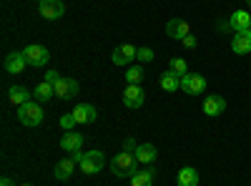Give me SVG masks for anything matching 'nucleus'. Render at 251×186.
Listing matches in <instances>:
<instances>
[{
  "instance_id": "bb28decb",
  "label": "nucleus",
  "mask_w": 251,
  "mask_h": 186,
  "mask_svg": "<svg viewBox=\"0 0 251 186\" xmlns=\"http://www.w3.org/2000/svg\"><path fill=\"white\" fill-rule=\"evenodd\" d=\"M78 126V123H75V118H73V113H66V116H63L60 118V129L63 131H73Z\"/></svg>"
},
{
  "instance_id": "c85d7f7f",
  "label": "nucleus",
  "mask_w": 251,
  "mask_h": 186,
  "mask_svg": "<svg viewBox=\"0 0 251 186\" xmlns=\"http://www.w3.org/2000/svg\"><path fill=\"white\" fill-rule=\"evenodd\" d=\"M181 43H183V48H196V35H186Z\"/></svg>"
},
{
  "instance_id": "72a5a7b5",
  "label": "nucleus",
  "mask_w": 251,
  "mask_h": 186,
  "mask_svg": "<svg viewBox=\"0 0 251 186\" xmlns=\"http://www.w3.org/2000/svg\"><path fill=\"white\" fill-rule=\"evenodd\" d=\"M20 186H33V184H20Z\"/></svg>"
},
{
  "instance_id": "393cba45",
  "label": "nucleus",
  "mask_w": 251,
  "mask_h": 186,
  "mask_svg": "<svg viewBox=\"0 0 251 186\" xmlns=\"http://www.w3.org/2000/svg\"><path fill=\"white\" fill-rule=\"evenodd\" d=\"M169 71L176 73L178 78H183V76L188 73V63H186L183 58H171V60H169Z\"/></svg>"
},
{
  "instance_id": "c9c22d12",
  "label": "nucleus",
  "mask_w": 251,
  "mask_h": 186,
  "mask_svg": "<svg viewBox=\"0 0 251 186\" xmlns=\"http://www.w3.org/2000/svg\"><path fill=\"white\" fill-rule=\"evenodd\" d=\"M38 3H43V0H38Z\"/></svg>"
},
{
  "instance_id": "4468645a",
  "label": "nucleus",
  "mask_w": 251,
  "mask_h": 186,
  "mask_svg": "<svg viewBox=\"0 0 251 186\" xmlns=\"http://www.w3.org/2000/svg\"><path fill=\"white\" fill-rule=\"evenodd\" d=\"M143 88L141 86H128V88H126L123 91V103H126V106H128V108H141L143 106Z\"/></svg>"
},
{
  "instance_id": "4be33fe9",
  "label": "nucleus",
  "mask_w": 251,
  "mask_h": 186,
  "mask_svg": "<svg viewBox=\"0 0 251 186\" xmlns=\"http://www.w3.org/2000/svg\"><path fill=\"white\" fill-rule=\"evenodd\" d=\"M53 96H55V86L48 83V80H43V83H38V86H35V101H38V103L50 101Z\"/></svg>"
},
{
  "instance_id": "39448f33",
  "label": "nucleus",
  "mask_w": 251,
  "mask_h": 186,
  "mask_svg": "<svg viewBox=\"0 0 251 186\" xmlns=\"http://www.w3.org/2000/svg\"><path fill=\"white\" fill-rule=\"evenodd\" d=\"M181 91L188 93V96H199L206 91V78L199 76V73H186L181 78Z\"/></svg>"
},
{
  "instance_id": "cd10ccee",
  "label": "nucleus",
  "mask_w": 251,
  "mask_h": 186,
  "mask_svg": "<svg viewBox=\"0 0 251 186\" xmlns=\"http://www.w3.org/2000/svg\"><path fill=\"white\" fill-rule=\"evenodd\" d=\"M60 78H63V76H60L58 71H48L43 80H48V83H53V86H55V83H58V80H60Z\"/></svg>"
},
{
  "instance_id": "c756f323",
  "label": "nucleus",
  "mask_w": 251,
  "mask_h": 186,
  "mask_svg": "<svg viewBox=\"0 0 251 186\" xmlns=\"http://www.w3.org/2000/svg\"><path fill=\"white\" fill-rule=\"evenodd\" d=\"M136 149H138V146H136L133 138H126V141H123V151H136Z\"/></svg>"
},
{
  "instance_id": "1a4fd4ad",
  "label": "nucleus",
  "mask_w": 251,
  "mask_h": 186,
  "mask_svg": "<svg viewBox=\"0 0 251 186\" xmlns=\"http://www.w3.org/2000/svg\"><path fill=\"white\" fill-rule=\"evenodd\" d=\"M224 111H226V98H224V96H219V93L206 96V101H203V113H206V116L216 118V116H221Z\"/></svg>"
},
{
  "instance_id": "a878e982",
  "label": "nucleus",
  "mask_w": 251,
  "mask_h": 186,
  "mask_svg": "<svg viewBox=\"0 0 251 186\" xmlns=\"http://www.w3.org/2000/svg\"><path fill=\"white\" fill-rule=\"evenodd\" d=\"M136 60H141V63H149V60H153V51H151L149 46L138 48V53H136Z\"/></svg>"
},
{
  "instance_id": "6e6552de",
  "label": "nucleus",
  "mask_w": 251,
  "mask_h": 186,
  "mask_svg": "<svg viewBox=\"0 0 251 186\" xmlns=\"http://www.w3.org/2000/svg\"><path fill=\"white\" fill-rule=\"evenodd\" d=\"M136 53H138V48L123 43V46H118V48L113 51L111 60H113V66H128V63H133V60H136Z\"/></svg>"
},
{
  "instance_id": "f3484780",
  "label": "nucleus",
  "mask_w": 251,
  "mask_h": 186,
  "mask_svg": "<svg viewBox=\"0 0 251 186\" xmlns=\"http://www.w3.org/2000/svg\"><path fill=\"white\" fill-rule=\"evenodd\" d=\"M75 171V161L68 156V159H60L58 163H55V179L58 181H66V179H71V174Z\"/></svg>"
},
{
  "instance_id": "2eb2a0df",
  "label": "nucleus",
  "mask_w": 251,
  "mask_h": 186,
  "mask_svg": "<svg viewBox=\"0 0 251 186\" xmlns=\"http://www.w3.org/2000/svg\"><path fill=\"white\" fill-rule=\"evenodd\" d=\"M80 146H83V133H75V131L63 133V138H60V149L63 151L73 154V151H80Z\"/></svg>"
},
{
  "instance_id": "0eeeda50",
  "label": "nucleus",
  "mask_w": 251,
  "mask_h": 186,
  "mask_svg": "<svg viewBox=\"0 0 251 186\" xmlns=\"http://www.w3.org/2000/svg\"><path fill=\"white\" fill-rule=\"evenodd\" d=\"M166 35L174 38V40H183L186 35H191V26H188L183 18H174L166 23Z\"/></svg>"
},
{
  "instance_id": "9d476101",
  "label": "nucleus",
  "mask_w": 251,
  "mask_h": 186,
  "mask_svg": "<svg viewBox=\"0 0 251 186\" xmlns=\"http://www.w3.org/2000/svg\"><path fill=\"white\" fill-rule=\"evenodd\" d=\"M75 93H78V80L75 78H60L55 83V96L60 101H71Z\"/></svg>"
},
{
  "instance_id": "a211bd4d",
  "label": "nucleus",
  "mask_w": 251,
  "mask_h": 186,
  "mask_svg": "<svg viewBox=\"0 0 251 186\" xmlns=\"http://www.w3.org/2000/svg\"><path fill=\"white\" fill-rule=\"evenodd\" d=\"M133 154H136L138 163H153L158 151H156V146H153V143H141V146H138Z\"/></svg>"
},
{
  "instance_id": "9b49d317",
  "label": "nucleus",
  "mask_w": 251,
  "mask_h": 186,
  "mask_svg": "<svg viewBox=\"0 0 251 186\" xmlns=\"http://www.w3.org/2000/svg\"><path fill=\"white\" fill-rule=\"evenodd\" d=\"M25 66H28V60H25L23 51H20V53H8L5 60H3V68H5L8 73H13V76H15V73H23Z\"/></svg>"
},
{
  "instance_id": "f8f14e48",
  "label": "nucleus",
  "mask_w": 251,
  "mask_h": 186,
  "mask_svg": "<svg viewBox=\"0 0 251 186\" xmlns=\"http://www.w3.org/2000/svg\"><path fill=\"white\" fill-rule=\"evenodd\" d=\"M231 51H234L236 55H246V53H251V33H249V30H244V33H234V38H231Z\"/></svg>"
},
{
  "instance_id": "5701e85b",
  "label": "nucleus",
  "mask_w": 251,
  "mask_h": 186,
  "mask_svg": "<svg viewBox=\"0 0 251 186\" xmlns=\"http://www.w3.org/2000/svg\"><path fill=\"white\" fill-rule=\"evenodd\" d=\"M131 186H153V171L151 169H141L131 176Z\"/></svg>"
},
{
  "instance_id": "ddd939ff",
  "label": "nucleus",
  "mask_w": 251,
  "mask_h": 186,
  "mask_svg": "<svg viewBox=\"0 0 251 186\" xmlns=\"http://www.w3.org/2000/svg\"><path fill=\"white\" fill-rule=\"evenodd\" d=\"M75 123H93L98 118V111L96 106H91V103H80V106H75V111H71Z\"/></svg>"
},
{
  "instance_id": "aec40b11",
  "label": "nucleus",
  "mask_w": 251,
  "mask_h": 186,
  "mask_svg": "<svg viewBox=\"0 0 251 186\" xmlns=\"http://www.w3.org/2000/svg\"><path fill=\"white\" fill-rule=\"evenodd\" d=\"M176 181H178V186H199V171L191 169V166H186V169H181L176 174Z\"/></svg>"
},
{
  "instance_id": "6ab92c4d",
  "label": "nucleus",
  "mask_w": 251,
  "mask_h": 186,
  "mask_svg": "<svg viewBox=\"0 0 251 186\" xmlns=\"http://www.w3.org/2000/svg\"><path fill=\"white\" fill-rule=\"evenodd\" d=\"M30 96H33V93H28V88H23V86H13V88L8 91V101L13 103V106H23V103L33 101Z\"/></svg>"
},
{
  "instance_id": "7c9ffc66",
  "label": "nucleus",
  "mask_w": 251,
  "mask_h": 186,
  "mask_svg": "<svg viewBox=\"0 0 251 186\" xmlns=\"http://www.w3.org/2000/svg\"><path fill=\"white\" fill-rule=\"evenodd\" d=\"M83 156H86V154H80V151H73V154H71V159H73L75 163H80V161H83Z\"/></svg>"
},
{
  "instance_id": "f704fd0d",
  "label": "nucleus",
  "mask_w": 251,
  "mask_h": 186,
  "mask_svg": "<svg viewBox=\"0 0 251 186\" xmlns=\"http://www.w3.org/2000/svg\"><path fill=\"white\" fill-rule=\"evenodd\" d=\"M249 33H251V26H249Z\"/></svg>"
},
{
  "instance_id": "f03ea898",
  "label": "nucleus",
  "mask_w": 251,
  "mask_h": 186,
  "mask_svg": "<svg viewBox=\"0 0 251 186\" xmlns=\"http://www.w3.org/2000/svg\"><path fill=\"white\" fill-rule=\"evenodd\" d=\"M43 118H46V113H43L38 101H28V103H23V106H18V121L23 123V126L33 129V126H38V123H43Z\"/></svg>"
},
{
  "instance_id": "473e14b6",
  "label": "nucleus",
  "mask_w": 251,
  "mask_h": 186,
  "mask_svg": "<svg viewBox=\"0 0 251 186\" xmlns=\"http://www.w3.org/2000/svg\"><path fill=\"white\" fill-rule=\"evenodd\" d=\"M246 5H249V8H251V0H246Z\"/></svg>"
},
{
  "instance_id": "2f4dec72",
  "label": "nucleus",
  "mask_w": 251,
  "mask_h": 186,
  "mask_svg": "<svg viewBox=\"0 0 251 186\" xmlns=\"http://www.w3.org/2000/svg\"><path fill=\"white\" fill-rule=\"evenodd\" d=\"M0 186H15V184H13L8 176H3V179H0Z\"/></svg>"
},
{
  "instance_id": "f257e3e1",
  "label": "nucleus",
  "mask_w": 251,
  "mask_h": 186,
  "mask_svg": "<svg viewBox=\"0 0 251 186\" xmlns=\"http://www.w3.org/2000/svg\"><path fill=\"white\" fill-rule=\"evenodd\" d=\"M136 163H138V159L133 156V151H121V154H116L113 161H111V171H113L118 179H131V176L138 171Z\"/></svg>"
},
{
  "instance_id": "20e7f679",
  "label": "nucleus",
  "mask_w": 251,
  "mask_h": 186,
  "mask_svg": "<svg viewBox=\"0 0 251 186\" xmlns=\"http://www.w3.org/2000/svg\"><path fill=\"white\" fill-rule=\"evenodd\" d=\"M23 55H25V60H28V66H33V68H38V66H46L48 60H50V53H48V48L46 46H28V48H23Z\"/></svg>"
},
{
  "instance_id": "7ed1b4c3",
  "label": "nucleus",
  "mask_w": 251,
  "mask_h": 186,
  "mask_svg": "<svg viewBox=\"0 0 251 186\" xmlns=\"http://www.w3.org/2000/svg\"><path fill=\"white\" fill-rule=\"evenodd\" d=\"M103 163H106V159H103V151L93 149V151H88L86 156H83V161L78 163V169L86 174V176H93V174H98V171L103 169Z\"/></svg>"
},
{
  "instance_id": "423d86ee",
  "label": "nucleus",
  "mask_w": 251,
  "mask_h": 186,
  "mask_svg": "<svg viewBox=\"0 0 251 186\" xmlns=\"http://www.w3.org/2000/svg\"><path fill=\"white\" fill-rule=\"evenodd\" d=\"M38 13L46 20H58L66 13V5H63V0H43V3L38 5Z\"/></svg>"
},
{
  "instance_id": "412c9836",
  "label": "nucleus",
  "mask_w": 251,
  "mask_h": 186,
  "mask_svg": "<svg viewBox=\"0 0 251 186\" xmlns=\"http://www.w3.org/2000/svg\"><path fill=\"white\" fill-rule=\"evenodd\" d=\"M161 88L163 91H178L181 88V78L176 76V73H171V71H166V73H161Z\"/></svg>"
},
{
  "instance_id": "dca6fc26",
  "label": "nucleus",
  "mask_w": 251,
  "mask_h": 186,
  "mask_svg": "<svg viewBox=\"0 0 251 186\" xmlns=\"http://www.w3.org/2000/svg\"><path fill=\"white\" fill-rule=\"evenodd\" d=\"M228 23H231V30H234V33H244V30H249V26H251V15H249L246 10H236V13H231Z\"/></svg>"
},
{
  "instance_id": "b1692460",
  "label": "nucleus",
  "mask_w": 251,
  "mask_h": 186,
  "mask_svg": "<svg viewBox=\"0 0 251 186\" xmlns=\"http://www.w3.org/2000/svg\"><path fill=\"white\" fill-rule=\"evenodd\" d=\"M143 78H146L143 66H131L128 71H126V80H128V86H138Z\"/></svg>"
}]
</instances>
